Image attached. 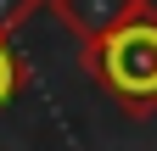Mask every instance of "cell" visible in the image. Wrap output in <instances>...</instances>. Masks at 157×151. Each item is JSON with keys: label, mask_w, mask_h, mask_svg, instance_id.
I'll list each match as a JSON object with an SVG mask.
<instances>
[{"label": "cell", "mask_w": 157, "mask_h": 151, "mask_svg": "<svg viewBox=\"0 0 157 151\" xmlns=\"http://www.w3.org/2000/svg\"><path fill=\"white\" fill-rule=\"evenodd\" d=\"M78 62L124 112H157V6L118 23L95 45H78Z\"/></svg>", "instance_id": "6da1fadb"}, {"label": "cell", "mask_w": 157, "mask_h": 151, "mask_svg": "<svg viewBox=\"0 0 157 151\" xmlns=\"http://www.w3.org/2000/svg\"><path fill=\"white\" fill-rule=\"evenodd\" d=\"M51 11H56V23H62L78 45H95V39L112 34L118 23L151 11V0H51Z\"/></svg>", "instance_id": "7a4b0ae2"}, {"label": "cell", "mask_w": 157, "mask_h": 151, "mask_svg": "<svg viewBox=\"0 0 157 151\" xmlns=\"http://www.w3.org/2000/svg\"><path fill=\"white\" fill-rule=\"evenodd\" d=\"M23 84H28V62L11 50V39H0V112L23 95Z\"/></svg>", "instance_id": "3957f363"}, {"label": "cell", "mask_w": 157, "mask_h": 151, "mask_svg": "<svg viewBox=\"0 0 157 151\" xmlns=\"http://www.w3.org/2000/svg\"><path fill=\"white\" fill-rule=\"evenodd\" d=\"M39 6H45V0H0V39H11V34L23 28Z\"/></svg>", "instance_id": "277c9868"}]
</instances>
